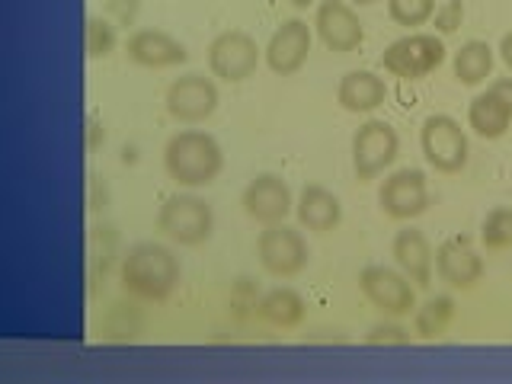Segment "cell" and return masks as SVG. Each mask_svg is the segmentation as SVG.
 <instances>
[{
	"label": "cell",
	"instance_id": "cell-1",
	"mask_svg": "<svg viewBox=\"0 0 512 384\" xmlns=\"http://www.w3.org/2000/svg\"><path fill=\"white\" fill-rule=\"evenodd\" d=\"M180 260L167 244H157V240H141V244L128 247L119 260V282L122 292L135 301H148V304H164L176 285H180Z\"/></svg>",
	"mask_w": 512,
	"mask_h": 384
},
{
	"label": "cell",
	"instance_id": "cell-2",
	"mask_svg": "<svg viewBox=\"0 0 512 384\" xmlns=\"http://www.w3.org/2000/svg\"><path fill=\"white\" fill-rule=\"evenodd\" d=\"M164 170L183 189L212 186L224 170L221 144L199 128H183L176 132L164 148Z\"/></svg>",
	"mask_w": 512,
	"mask_h": 384
},
{
	"label": "cell",
	"instance_id": "cell-3",
	"mask_svg": "<svg viewBox=\"0 0 512 384\" xmlns=\"http://www.w3.org/2000/svg\"><path fill=\"white\" fill-rule=\"evenodd\" d=\"M154 231L176 247H202L215 231V212L192 192H176L157 208Z\"/></svg>",
	"mask_w": 512,
	"mask_h": 384
},
{
	"label": "cell",
	"instance_id": "cell-4",
	"mask_svg": "<svg viewBox=\"0 0 512 384\" xmlns=\"http://www.w3.org/2000/svg\"><path fill=\"white\" fill-rule=\"evenodd\" d=\"M256 260H260L263 272L272 279H295L308 269L311 250L301 231L279 221L263 224V231L256 234Z\"/></svg>",
	"mask_w": 512,
	"mask_h": 384
},
{
	"label": "cell",
	"instance_id": "cell-5",
	"mask_svg": "<svg viewBox=\"0 0 512 384\" xmlns=\"http://www.w3.org/2000/svg\"><path fill=\"white\" fill-rule=\"evenodd\" d=\"M448 48L436 32H410L394 39L381 55V68L400 80H423L442 68Z\"/></svg>",
	"mask_w": 512,
	"mask_h": 384
},
{
	"label": "cell",
	"instance_id": "cell-6",
	"mask_svg": "<svg viewBox=\"0 0 512 384\" xmlns=\"http://www.w3.org/2000/svg\"><path fill=\"white\" fill-rule=\"evenodd\" d=\"M420 148H423V157L426 164L436 170V173H445V176H455L468 167V132L461 128L458 119L445 116V112H436V116H429L420 128Z\"/></svg>",
	"mask_w": 512,
	"mask_h": 384
},
{
	"label": "cell",
	"instance_id": "cell-7",
	"mask_svg": "<svg viewBox=\"0 0 512 384\" xmlns=\"http://www.w3.org/2000/svg\"><path fill=\"white\" fill-rule=\"evenodd\" d=\"M359 292L381 317L404 320L416 311V285L400 269L365 266L359 272Z\"/></svg>",
	"mask_w": 512,
	"mask_h": 384
},
{
	"label": "cell",
	"instance_id": "cell-8",
	"mask_svg": "<svg viewBox=\"0 0 512 384\" xmlns=\"http://www.w3.org/2000/svg\"><path fill=\"white\" fill-rule=\"evenodd\" d=\"M263 61V48L244 29H228L218 32L208 45V71L212 77L224 80V84H244L256 74Z\"/></svg>",
	"mask_w": 512,
	"mask_h": 384
},
{
	"label": "cell",
	"instance_id": "cell-9",
	"mask_svg": "<svg viewBox=\"0 0 512 384\" xmlns=\"http://www.w3.org/2000/svg\"><path fill=\"white\" fill-rule=\"evenodd\" d=\"M400 154V138L391 122L368 119L352 135V170L359 183H372L388 170Z\"/></svg>",
	"mask_w": 512,
	"mask_h": 384
},
{
	"label": "cell",
	"instance_id": "cell-10",
	"mask_svg": "<svg viewBox=\"0 0 512 384\" xmlns=\"http://www.w3.org/2000/svg\"><path fill=\"white\" fill-rule=\"evenodd\" d=\"M378 205H381L384 218L400 221V224L416 221L420 215H426V208H429L426 173L416 170V167L394 170L378 189Z\"/></svg>",
	"mask_w": 512,
	"mask_h": 384
},
{
	"label": "cell",
	"instance_id": "cell-11",
	"mask_svg": "<svg viewBox=\"0 0 512 384\" xmlns=\"http://www.w3.org/2000/svg\"><path fill=\"white\" fill-rule=\"evenodd\" d=\"M167 116L180 125H199L215 116L221 103L218 84L205 74H183L167 87Z\"/></svg>",
	"mask_w": 512,
	"mask_h": 384
},
{
	"label": "cell",
	"instance_id": "cell-12",
	"mask_svg": "<svg viewBox=\"0 0 512 384\" xmlns=\"http://www.w3.org/2000/svg\"><path fill=\"white\" fill-rule=\"evenodd\" d=\"M240 205L256 224H279L295 212V196L279 173H256L240 192Z\"/></svg>",
	"mask_w": 512,
	"mask_h": 384
},
{
	"label": "cell",
	"instance_id": "cell-13",
	"mask_svg": "<svg viewBox=\"0 0 512 384\" xmlns=\"http://www.w3.org/2000/svg\"><path fill=\"white\" fill-rule=\"evenodd\" d=\"M314 29H317L320 42L336 55L359 52L365 42V26L359 20V13L352 10V4H346V0H320L317 16H314Z\"/></svg>",
	"mask_w": 512,
	"mask_h": 384
},
{
	"label": "cell",
	"instance_id": "cell-14",
	"mask_svg": "<svg viewBox=\"0 0 512 384\" xmlns=\"http://www.w3.org/2000/svg\"><path fill=\"white\" fill-rule=\"evenodd\" d=\"M484 256L477 253L471 237H448L436 247V276L452 292H471L484 279Z\"/></svg>",
	"mask_w": 512,
	"mask_h": 384
},
{
	"label": "cell",
	"instance_id": "cell-15",
	"mask_svg": "<svg viewBox=\"0 0 512 384\" xmlns=\"http://www.w3.org/2000/svg\"><path fill=\"white\" fill-rule=\"evenodd\" d=\"M311 26L304 20H285L276 32L269 36L266 48H263V61L272 74L279 77H292L298 74L304 64H308L311 55Z\"/></svg>",
	"mask_w": 512,
	"mask_h": 384
},
{
	"label": "cell",
	"instance_id": "cell-16",
	"mask_svg": "<svg viewBox=\"0 0 512 384\" xmlns=\"http://www.w3.org/2000/svg\"><path fill=\"white\" fill-rule=\"evenodd\" d=\"M125 55L138 68L148 71H167V68H180L189 61V52L180 39H173L164 29H135L132 36L125 39Z\"/></svg>",
	"mask_w": 512,
	"mask_h": 384
},
{
	"label": "cell",
	"instance_id": "cell-17",
	"mask_svg": "<svg viewBox=\"0 0 512 384\" xmlns=\"http://www.w3.org/2000/svg\"><path fill=\"white\" fill-rule=\"evenodd\" d=\"M391 256L397 269L416 285V288H429L432 285V269H436V253H432V244L426 240L423 231L416 228H404L394 234L391 244Z\"/></svg>",
	"mask_w": 512,
	"mask_h": 384
},
{
	"label": "cell",
	"instance_id": "cell-18",
	"mask_svg": "<svg viewBox=\"0 0 512 384\" xmlns=\"http://www.w3.org/2000/svg\"><path fill=\"white\" fill-rule=\"evenodd\" d=\"M295 218L304 231L311 234H330L340 228L343 221V205L327 186L320 183H304V189L295 199Z\"/></svg>",
	"mask_w": 512,
	"mask_h": 384
},
{
	"label": "cell",
	"instance_id": "cell-19",
	"mask_svg": "<svg viewBox=\"0 0 512 384\" xmlns=\"http://www.w3.org/2000/svg\"><path fill=\"white\" fill-rule=\"evenodd\" d=\"M388 100V87L375 71H346L340 77V87H336V103H340L352 116H365V112H375Z\"/></svg>",
	"mask_w": 512,
	"mask_h": 384
},
{
	"label": "cell",
	"instance_id": "cell-20",
	"mask_svg": "<svg viewBox=\"0 0 512 384\" xmlns=\"http://www.w3.org/2000/svg\"><path fill=\"white\" fill-rule=\"evenodd\" d=\"M256 317H260L263 324L276 327V330H295V327L304 324V317H308V301H304L295 288H288V285L269 288L266 295H260Z\"/></svg>",
	"mask_w": 512,
	"mask_h": 384
},
{
	"label": "cell",
	"instance_id": "cell-21",
	"mask_svg": "<svg viewBox=\"0 0 512 384\" xmlns=\"http://www.w3.org/2000/svg\"><path fill=\"white\" fill-rule=\"evenodd\" d=\"M468 128L484 141H500L512 128V106L496 93H477L468 103Z\"/></svg>",
	"mask_w": 512,
	"mask_h": 384
},
{
	"label": "cell",
	"instance_id": "cell-22",
	"mask_svg": "<svg viewBox=\"0 0 512 384\" xmlns=\"http://www.w3.org/2000/svg\"><path fill=\"white\" fill-rule=\"evenodd\" d=\"M455 317H458V304L452 295L429 298L426 304H416L413 311V336H420V340H439L455 324Z\"/></svg>",
	"mask_w": 512,
	"mask_h": 384
},
{
	"label": "cell",
	"instance_id": "cell-23",
	"mask_svg": "<svg viewBox=\"0 0 512 384\" xmlns=\"http://www.w3.org/2000/svg\"><path fill=\"white\" fill-rule=\"evenodd\" d=\"M452 71H455L458 84H464V87H480L493 74V48L487 42H480V39L464 42L458 52H455Z\"/></svg>",
	"mask_w": 512,
	"mask_h": 384
},
{
	"label": "cell",
	"instance_id": "cell-24",
	"mask_svg": "<svg viewBox=\"0 0 512 384\" xmlns=\"http://www.w3.org/2000/svg\"><path fill=\"white\" fill-rule=\"evenodd\" d=\"M480 244L487 253H503L512 250V208L496 205L480 221Z\"/></svg>",
	"mask_w": 512,
	"mask_h": 384
},
{
	"label": "cell",
	"instance_id": "cell-25",
	"mask_svg": "<svg viewBox=\"0 0 512 384\" xmlns=\"http://www.w3.org/2000/svg\"><path fill=\"white\" fill-rule=\"evenodd\" d=\"M119 36H116V26H112L106 16H87L84 23V48H87V58L100 61L109 58L116 52Z\"/></svg>",
	"mask_w": 512,
	"mask_h": 384
},
{
	"label": "cell",
	"instance_id": "cell-26",
	"mask_svg": "<svg viewBox=\"0 0 512 384\" xmlns=\"http://www.w3.org/2000/svg\"><path fill=\"white\" fill-rule=\"evenodd\" d=\"M436 13V0H388V16L404 29L426 26Z\"/></svg>",
	"mask_w": 512,
	"mask_h": 384
},
{
	"label": "cell",
	"instance_id": "cell-27",
	"mask_svg": "<svg viewBox=\"0 0 512 384\" xmlns=\"http://www.w3.org/2000/svg\"><path fill=\"white\" fill-rule=\"evenodd\" d=\"M365 343L368 346H407V343H413V333L400 324V320L388 317L384 324H375L365 333Z\"/></svg>",
	"mask_w": 512,
	"mask_h": 384
},
{
	"label": "cell",
	"instance_id": "cell-28",
	"mask_svg": "<svg viewBox=\"0 0 512 384\" xmlns=\"http://www.w3.org/2000/svg\"><path fill=\"white\" fill-rule=\"evenodd\" d=\"M464 23V4L461 0H445L442 7H436L432 13V26H436L439 36H455Z\"/></svg>",
	"mask_w": 512,
	"mask_h": 384
},
{
	"label": "cell",
	"instance_id": "cell-29",
	"mask_svg": "<svg viewBox=\"0 0 512 384\" xmlns=\"http://www.w3.org/2000/svg\"><path fill=\"white\" fill-rule=\"evenodd\" d=\"M84 144H87V151L90 154H96L106 144V125L96 119V116H90L87 119V128H84Z\"/></svg>",
	"mask_w": 512,
	"mask_h": 384
},
{
	"label": "cell",
	"instance_id": "cell-30",
	"mask_svg": "<svg viewBox=\"0 0 512 384\" xmlns=\"http://www.w3.org/2000/svg\"><path fill=\"white\" fill-rule=\"evenodd\" d=\"M138 7H141V0H109V10L116 13V23H119V26L135 23Z\"/></svg>",
	"mask_w": 512,
	"mask_h": 384
},
{
	"label": "cell",
	"instance_id": "cell-31",
	"mask_svg": "<svg viewBox=\"0 0 512 384\" xmlns=\"http://www.w3.org/2000/svg\"><path fill=\"white\" fill-rule=\"evenodd\" d=\"M487 90H490V93H496L503 103H509V106H512V77H496V80H490V87H487Z\"/></svg>",
	"mask_w": 512,
	"mask_h": 384
},
{
	"label": "cell",
	"instance_id": "cell-32",
	"mask_svg": "<svg viewBox=\"0 0 512 384\" xmlns=\"http://www.w3.org/2000/svg\"><path fill=\"white\" fill-rule=\"evenodd\" d=\"M106 205V189L100 192V183H96V176H90V208L96 212V208Z\"/></svg>",
	"mask_w": 512,
	"mask_h": 384
},
{
	"label": "cell",
	"instance_id": "cell-33",
	"mask_svg": "<svg viewBox=\"0 0 512 384\" xmlns=\"http://www.w3.org/2000/svg\"><path fill=\"white\" fill-rule=\"evenodd\" d=\"M500 58H503V64L512 71V32H506V36L500 39Z\"/></svg>",
	"mask_w": 512,
	"mask_h": 384
},
{
	"label": "cell",
	"instance_id": "cell-34",
	"mask_svg": "<svg viewBox=\"0 0 512 384\" xmlns=\"http://www.w3.org/2000/svg\"><path fill=\"white\" fill-rule=\"evenodd\" d=\"M288 4H295L298 10H308L311 4H317V0H288Z\"/></svg>",
	"mask_w": 512,
	"mask_h": 384
},
{
	"label": "cell",
	"instance_id": "cell-35",
	"mask_svg": "<svg viewBox=\"0 0 512 384\" xmlns=\"http://www.w3.org/2000/svg\"><path fill=\"white\" fill-rule=\"evenodd\" d=\"M346 4H352V7H372V4H378V0H346Z\"/></svg>",
	"mask_w": 512,
	"mask_h": 384
}]
</instances>
